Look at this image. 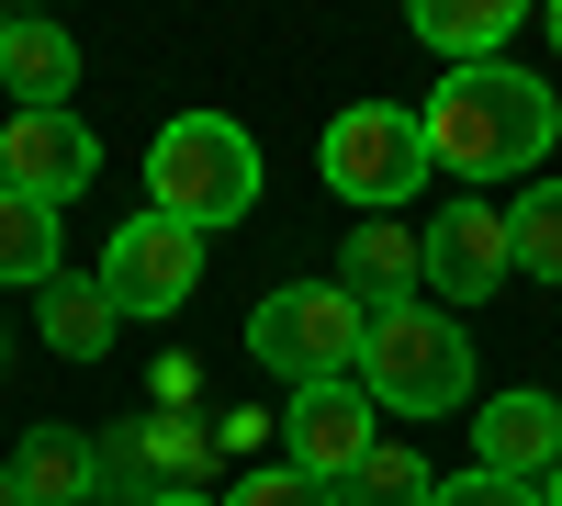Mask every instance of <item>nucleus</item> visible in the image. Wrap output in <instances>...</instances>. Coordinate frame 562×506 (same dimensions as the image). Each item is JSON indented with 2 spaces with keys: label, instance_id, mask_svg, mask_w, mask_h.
Masks as SVG:
<instances>
[{
  "label": "nucleus",
  "instance_id": "f8f14e48",
  "mask_svg": "<svg viewBox=\"0 0 562 506\" xmlns=\"http://www.w3.org/2000/svg\"><path fill=\"white\" fill-rule=\"evenodd\" d=\"M338 270H349L338 293H349L360 315H394V304H416V237H405L394 214H360V225H349V259H338Z\"/></svg>",
  "mask_w": 562,
  "mask_h": 506
},
{
  "label": "nucleus",
  "instance_id": "9b49d317",
  "mask_svg": "<svg viewBox=\"0 0 562 506\" xmlns=\"http://www.w3.org/2000/svg\"><path fill=\"white\" fill-rule=\"evenodd\" d=\"M0 90H23V113H68L79 34L68 23H0Z\"/></svg>",
  "mask_w": 562,
  "mask_h": 506
},
{
  "label": "nucleus",
  "instance_id": "b1692460",
  "mask_svg": "<svg viewBox=\"0 0 562 506\" xmlns=\"http://www.w3.org/2000/svg\"><path fill=\"white\" fill-rule=\"evenodd\" d=\"M540 506H562V462H551V484H540Z\"/></svg>",
  "mask_w": 562,
  "mask_h": 506
},
{
  "label": "nucleus",
  "instance_id": "1a4fd4ad",
  "mask_svg": "<svg viewBox=\"0 0 562 506\" xmlns=\"http://www.w3.org/2000/svg\"><path fill=\"white\" fill-rule=\"evenodd\" d=\"M0 180L57 214L68 192H90V180H102V135H90L79 113H12V124H0Z\"/></svg>",
  "mask_w": 562,
  "mask_h": 506
},
{
  "label": "nucleus",
  "instance_id": "aec40b11",
  "mask_svg": "<svg viewBox=\"0 0 562 506\" xmlns=\"http://www.w3.org/2000/svg\"><path fill=\"white\" fill-rule=\"evenodd\" d=\"M135 450H147V473H158V495H192V473H203V428H192V417H180V428H147Z\"/></svg>",
  "mask_w": 562,
  "mask_h": 506
},
{
  "label": "nucleus",
  "instance_id": "39448f33",
  "mask_svg": "<svg viewBox=\"0 0 562 506\" xmlns=\"http://www.w3.org/2000/svg\"><path fill=\"white\" fill-rule=\"evenodd\" d=\"M315 169H326V192H349L360 214H394L416 180H428V135H416V113H405V102H360V113L326 124Z\"/></svg>",
  "mask_w": 562,
  "mask_h": 506
},
{
  "label": "nucleus",
  "instance_id": "393cba45",
  "mask_svg": "<svg viewBox=\"0 0 562 506\" xmlns=\"http://www.w3.org/2000/svg\"><path fill=\"white\" fill-rule=\"evenodd\" d=\"M147 506H203V495H147Z\"/></svg>",
  "mask_w": 562,
  "mask_h": 506
},
{
  "label": "nucleus",
  "instance_id": "4be33fe9",
  "mask_svg": "<svg viewBox=\"0 0 562 506\" xmlns=\"http://www.w3.org/2000/svg\"><path fill=\"white\" fill-rule=\"evenodd\" d=\"M0 506H23V484H12V462H0Z\"/></svg>",
  "mask_w": 562,
  "mask_h": 506
},
{
  "label": "nucleus",
  "instance_id": "20e7f679",
  "mask_svg": "<svg viewBox=\"0 0 562 506\" xmlns=\"http://www.w3.org/2000/svg\"><path fill=\"white\" fill-rule=\"evenodd\" d=\"M360 338H371V315H360L338 282H281V293L248 304V349H259L293 394H304V383H349V372H360Z\"/></svg>",
  "mask_w": 562,
  "mask_h": 506
},
{
  "label": "nucleus",
  "instance_id": "a211bd4d",
  "mask_svg": "<svg viewBox=\"0 0 562 506\" xmlns=\"http://www.w3.org/2000/svg\"><path fill=\"white\" fill-rule=\"evenodd\" d=\"M428 495H439V473L416 462V450H394V439H383V450H371V462L338 484V506H428Z\"/></svg>",
  "mask_w": 562,
  "mask_h": 506
},
{
  "label": "nucleus",
  "instance_id": "9d476101",
  "mask_svg": "<svg viewBox=\"0 0 562 506\" xmlns=\"http://www.w3.org/2000/svg\"><path fill=\"white\" fill-rule=\"evenodd\" d=\"M473 450H484L473 473L551 484V462H562V405H551L540 383H529V394H484V417H473Z\"/></svg>",
  "mask_w": 562,
  "mask_h": 506
},
{
  "label": "nucleus",
  "instance_id": "7ed1b4c3",
  "mask_svg": "<svg viewBox=\"0 0 562 506\" xmlns=\"http://www.w3.org/2000/svg\"><path fill=\"white\" fill-rule=\"evenodd\" d=\"M248 203H259V147H248V124H225V113L158 124V147H147V214L214 237V225H237Z\"/></svg>",
  "mask_w": 562,
  "mask_h": 506
},
{
  "label": "nucleus",
  "instance_id": "dca6fc26",
  "mask_svg": "<svg viewBox=\"0 0 562 506\" xmlns=\"http://www.w3.org/2000/svg\"><path fill=\"white\" fill-rule=\"evenodd\" d=\"M0 282H12V293L57 282V214H45L34 192H12V180H0Z\"/></svg>",
  "mask_w": 562,
  "mask_h": 506
},
{
  "label": "nucleus",
  "instance_id": "412c9836",
  "mask_svg": "<svg viewBox=\"0 0 562 506\" xmlns=\"http://www.w3.org/2000/svg\"><path fill=\"white\" fill-rule=\"evenodd\" d=\"M428 506H540V484H506V473H450Z\"/></svg>",
  "mask_w": 562,
  "mask_h": 506
},
{
  "label": "nucleus",
  "instance_id": "f257e3e1",
  "mask_svg": "<svg viewBox=\"0 0 562 506\" xmlns=\"http://www.w3.org/2000/svg\"><path fill=\"white\" fill-rule=\"evenodd\" d=\"M416 135H428V169L450 180H518L551 158V135H562V102L529 79V68H450L428 102H416Z\"/></svg>",
  "mask_w": 562,
  "mask_h": 506
},
{
  "label": "nucleus",
  "instance_id": "2eb2a0df",
  "mask_svg": "<svg viewBox=\"0 0 562 506\" xmlns=\"http://www.w3.org/2000/svg\"><path fill=\"white\" fill-rule=\"evenodd\" d=\"M34 327H45V349H57V360H102L124 315L102 304V282H90V270H57V282L34 293Z\"/></svg>",
  "mask_w": 562,
  "mask_h": 506
},
{
  "label": "nucleus",
  "instance_id": "6ab92c4d",
  "mask_svg": "<svg viewBox=\"0 0 562 506\" xmlns=\"http://www.w3.org/2000/svg\"><path fill=\"white\" fill-rule=\"evenodd\" d=\"M214 506H338V495H326V484H304L293 462H259V473H237V484H225Z\"/></svg>",
  "mask_w": 562,
  "mask_h": 506
},
{
  "label": "nucleus",
  "instance_id": "6e6552de",
  "mask_svg": "<svg viewBox=\"0 0 562 506\" xmlns=\"http://www.w3.org/2000/svg\"><path fill=\"white\" fill-rule=\"evenodd\" d=\"M281 450H293V473L338 495L371 450H383V417H371V394L360 383H304L293 394V417H281Z\"/></svg>",
  "mask_w": 562,
  "mask_h": 506
},
{
  "label": "nucleus",
  "instance_id": "423d86ee",
  "mask_svg": "<svg viewBox=\"0 0 562 506\" xmlns=\"http://www.w3.org/2000/svg\"><path fill=\"white\" fill-rule=\"evenodd\" d=\"M90 282H102L113 315H180L192 282H203V237H192V225H169V214H124Z\"/></svg>",
  "mask_w": 562,
  "mask_h": 506
},
{
  "label": "nucleus",
  "instance_id": "0eeeda50",
  "mask_svg": "<svg viewBox=\"0 0 562 506\" xmlns=\"http://www.w3.org/2000/svg\"><path fill=\"white\" fill-rule=\"evenodd\" d=\"M506 282H518V259H506V214L495 203H450L428 237H416V293H439V315L450 304H484Z\"/></svg>",
  "mask_w": 562,
  "mask_h": 506
},
{
  "label": "nucleus",
  "instance_id": "ddd939ff",
  "mask_svg": "<svg viewBox=\"0 0 562 506\" xmlns=\"http://www.w3.org/2000/svg\"><path fill=\"white\" fill-rule=\"evenodd\" d=\"M518 23H529L518 0H416V45H428V57H450V68H495Z\"/></svg>",
  "mask_w": 562,
  "mask_h": 506
},
{
  "label": "nucleus",
  "instance_id": "f03ea898",
  "mask_svg": "<svg viewBox=\"0 0 562 506\" xmlns=\"http://www.w3.org/2000/svg\"><path fill=\"white\" fill-rule=\"evenodd\" d=\"M349 383L371 394V417H450V405H473V338L416 293V304H394V315H371Z\"/></svg>",
  "mask_w": 562,
  "mask_h": 506
},
{
  "label": "nucleus",
  "instance_id": "5701e85b",
  "mask_svg": "<svg viewBox=\"0 0 562 506\" xmlns=\"http://www.w3.org/2000/svg\"><path fill=\"white\" fill-rule=\"evenodd\" d=\"M540 34H551V45H562V0H551V12H540Z\"/></svg>",
  "mask_w": 562,
  "mask_h": 506
},
{
  "label": "nucleus",
  "instance_id": "f3484780",
  "mask_svg": "<svg viewBox=\"0 0 562 506\" xmlns=\"http://www.w3.org/2000/svg\"><path fill=\"white\" fill-rule=\"evenodd\" d=\"M506 259L540 270V282H562V180H529V192L506 203Z\"/></svg>",
  "mask_w": 562,
  "mask_h": 506
},
{
  "label": "nucleus",
  "instance_id": "4468645a",
  "mask_svg": "<svg viewBox=\"0 0 562 506\" xmlns=\"http://www.w3.org/2000/svg\"><path fill=\"white\" fill-rule=\"evenodd\" d=\"M23 506H90V484H102V439H79V428H34L23 439V462H12Z\"/></svg>",
  "mask_w": 562,
  "mask_h": 506
}]
</instances>
